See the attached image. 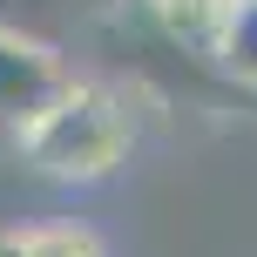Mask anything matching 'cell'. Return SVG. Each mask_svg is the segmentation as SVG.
Here are the masks:
<instances>
[{"label": "cell", "mask_w": 257, "mask_h": 257, "mask_svg": "<svg viewBox=\"0 0 257 257\" xmlns=\"http://www.w3.org/2000/svg\"><path fill=\"white\" fill-rule=\"evenodd\" d=\"M0 257H27V230L14 237V230H0Z\"/></svg>", "instance_id": "6"}, {"label": "cell", "mask_w": 257, "mask_h": 257, "mask_svg": "<svg viewBox=\"0 0 257 257\" xmlns=\"http://www.w3.org/2000/svg\"><path fill=\"white\" fill-rule=\"evenodd\" d=\"M237 0H149V21L169 48L196 54V61H217L223 48V27H230Z\"/></svg>", "instance_id": "3"}, {"label": "cell", "mask_w": 257, "mask_h": 257, "mask_svg": "<svg viewBox=\"0 0 257 257\" xmlns=\"http://www.w3.org/2000/svg\"><path fill=\"white\" fill-rule=\"evenodd\" d=\"M27 257H108V250L81 223H41V230H27Z\"/></svg>", "instance_id": "5"}, {"label": "cell", "mask_w": 257, "mask_h": 257, "mask_svg": "<svg viewBox=\"0 0 257 257\" xmlns=\"http://www.w3.org/2000/svg\"><path fill=\"white\" fill-rule=\"evenodd\" d=\"M14 142L54 183H102L136 149V115H128V102L108 81H75L68 75L34 115L14 122Z\"/></svg>", "instance_id": "1"}, {"label": "cell", "mask_w": 257, "mask_h": 257, "mask_svg": "<svg viewBox=\"0 0 257 257\" xmlns=\"http://www.w3.org/2000/svg\"><path fill=\"white\" fill-rule=\"evenodd\" d=\"M217 68L230 81H244V88H257V0H237L230 27H223V48H217Z\"/></svg>", "instance_id": "4"}, {"label": "cell", "mask_w": 257, "mask_h": 257, "mask_svg": "<svg viewBox=\"0 0 257 257\" xmlns=\"http://www.w3.org/2000/svg\"><path fill=\"white\" fill-rule=\"evenodd\" d=\"M61 81H68V68L54 61L41 41H21V34H7V27H0V115H7V122L34 115V108L48 102Z\"/></svg>", "instance_id": "2"}]
</instances>
